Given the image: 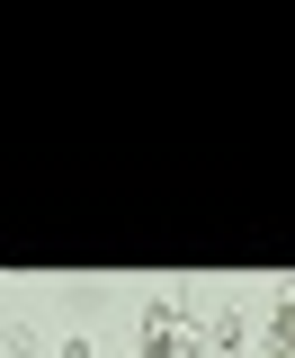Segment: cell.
<instances>
[{"label": "cell", "mask_w": 295, "mask_h": 358, "mask_svg": "<svg viewBox=\"0 0 295 358\" xmlns=\"http://www.w3.org/2000/svg\"><path fill=\"white\" fill-rule=\"evenodd\" d=\"M143 358H197V331H188L179 313H152V322H143Z\"/></svg>", "instance_id": "cell-1"}]
</instances>
